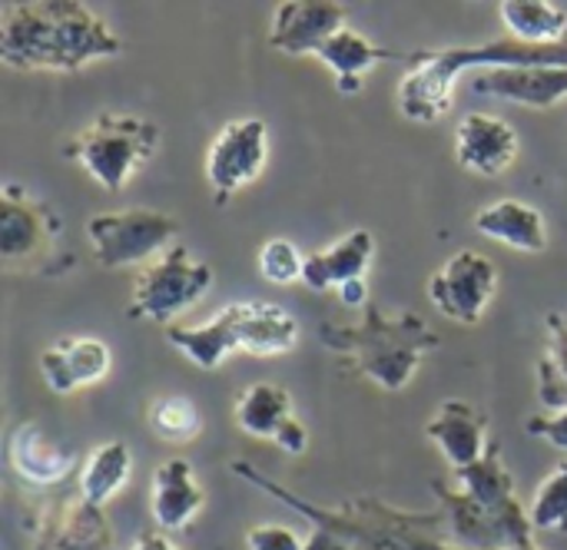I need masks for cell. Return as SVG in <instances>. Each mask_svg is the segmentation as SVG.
I'll list each match as a JSON object with an SVG mask.
<instances>
[{
    "mask_svg": "<svg viewBox=\"0 0 567 550\" xmlns=\"http://www.w3.org/2000/svg\"><path fill=\"white\" fill-rule=\"evenodd\" d=\"M123 40L83 3L33 0L0 10V60L13 70H80L120 56Z\"/></svg>",
    "mask_w": 567,
    "mask_h": 550,
    "instance_id": "6da1fadb",
    "label": "cell"
},
{
    "mask_svg": "<svg viewBox=\"0 0 567 550\" xmlns=\"http://www.w3.org/2000/svg\"><path fill=\"white\" fill-rule=\"evenodd\" d=\"M233 475L246 485L259 488L262 495L282 501L296 515H302L309 525L329 528L346 538L352 550H445L452 544L449 518L445 511H402L375 495L352 498L339 508L312 505L309 498L282 488L279 481L266 478L246 461H233Z\"/></svg>",
    "mask_w": 567,
    "mask_h": 550,
    "instance_id": "7a4b0ae2",
    "label": "cell"
},
{
    "mask_svg": "<svg viewBox=\"0 0 567 550\" xmlns=\"http://www.w3.org/2000/svg\"><path fill=\"white\" fill-rule=\"evenodd\" d=\"M319 342L385 392H402L425 355L442 345L439 332H432L415 312H389L375 302L362 309L359 325L326 322L319 329Z\"/></svg>",
    "mask_w": 567,
    "mask_h": 550,
    "instance_id": "3957f363",
    "label": "cell"
},
{
    "mask_svg": "<svg viewBox=\"0 0 567 550\" xmlns=\"http://www.w3.org/2000/svg\"><path fill=\"white\" fill-rule=\"evenodd\" d=\"M498 66H567V40L558 46H532L515 37L492 40L482 46H445L412 53V66L399 83V110L412 123H435L449 103L458 73Z\"/></svg>",
    "mask_w": 567,
    "mask_h": 550,
    "instance_id": "277c9868",
    "label": "cell"
},
{
    "mask_svg": "<svg viewBox=\"0 0 567 550\" xmlns=\"http://www.w3.org/2000/svg\"><path fill=\"white\" fill-rule=\"evenodd\" d=\"M156 146H159L156 123L143 116L103 113L66 143V156L80 163L93 176V183L116 193L156 153Z\"/></svg>",
    "mask_w": 567,
    "mask_h": 550,
    "instance_id": "5b68a950",
    "label": "cell"
},
{
    "mask_svg": "<svg viewBox=\"0 0 567 550\" xmlns=\"http://www.w3.org/2000/svg\"><path fill=\"white\" fill-rule=\"evenodd\" d=\"M209 286H213V269L193 259L189 249L176 242L136 276L126 315L140 322H159L169 329V322L189 305H196Z\"/></svg>",
    "mask_w": 567,
    "mask_h": 550,
    "instance_id": "8992f818",
    "label": "cell"
},
{
    "mask_svg": "<svg viewBox=\"0 0 567 550\" xmlns=\"http://www.w3.org/2000/svg\"><path fill=\"white\" fill-rule=\"evenodd\" d=\"M179 232V222L156 209H123V212H96L86 222V236L93 256L103 269L140 266L169 246Z\"/></svg>",
    "mask_w": 567,
    "mask_h": 550,
    "instance_id": "52a82bcc",
    "label": "cell"
},
{
    "mask_svg": "<svg viewBox=\"0 0 567 550\" xmlns=\"http://www.w3.org/2000/svg\"><path fill=\"white\" fill-rule=\"evenodd\" d=\"M439 508L449 518L452 548L458 550H515L535 544V525L528 511H488L472 501L462 488H449L442 478L432 481Z\"/></svg>",
    "mask_w": 567,
    "mask_h": 550,
    "instance_id": "ba28073f",
    "label": "cell"
},
{
    "mask_svg": "<svg viewBox=\"0 0 567 550\" xmlns=\"http://www.w3.org/2000/svg\"><path fill=\"white\" fill-rule=\"evenodd\" d=\"M269 156V129L262 120H236L219 129L206 153V179L219 206H226L239 189L259 179Z\"/></svg>",
    "mask_w": 567,
    "mask_h": 550,
    "instance_id": "9c48e42d",
    "label": "cell"
},
{
    "mask_svg": "<svg viewBox=\"0 0 567 550\" xmlns=\"http://www.w3.org/2000/svg\"><path fill=\"white\" fill-rule=\"evenodd\" d=\"M495 289H498L495 262L475 249H462L432 276L429 299L445 319L462 322V325H475L485 315Z\"/></svg>",
    "mask_w": 567,
    "mask_h": 550,
    "instance_id": "30bf717a",
    "label": "cell"
},
{
    "mask_svg": "<svg viewBox=\"0 0 567 550\" xmlns=\"http://www.w3.org/2000/svg\"><path fill=\"white\" fill-rule=\"evenodd\" d=\"M349 20V7L336 0H289L279 3L269 27V46L289 56L316 53Z\"/></svg>",
    "mask_w": 567,
    "mask_h": 550,
    "instance_id": "8fae6325",
    "label": "cell"
},
{
    "mask_svg": "<svg viewBox=\"0 0 567 550\" xmlns=\"http://www.w3.org/2000/svg\"><path fill=\"white\" fill-rule=\"evenodd\" d=\"M56 229H60L56 212H50L17 183L3 186V196H0V259L3 262L37 256L47 242H53Z\"/></svg>",
    "mask_w": 567,
    "mask_h": 550,
    "instance_id": "7c38bea8",
    "label": "cell"
},
{
    "mask_svg": "<svg viewBox=\"0 0 567 550\" xmlns=\"http://www.w3.org/2000/svg\"><path fill=\"white\" fill-rule=\"evenodd\" d=\"M455 159L478 176H498L518 159V133L492 113H465L455 129Z\"/></svg>",
    "mask_w": 567,
    "mask_h": 550,
    "instance_id": "4fadbf2b",
    "label": "cell"
},
{
    "mask_svg": "<svg viewBox=\"0 0 567 550\" xmlns=\"http://www.w3.org/2000/svg\"><path fill=\"white\" fill-rule=\"evenodd\" d=\"M425 438H432L439 445V452L445 455V461L455 471H462V468L482 461L492 445L488 442V415L462 398H449L429 418Z\"/></svg>",
    "mask_w": 567,
    "mask_h": 550,
    "instance_id": "5bb4252c",
    "label": "cell"
},
{
    "mask_svg": "<svg viewBox=\"0 0 567 550\" xmlns=\"http://www.w3.org/2000/svg\"><path fill=\"white\" fill-rule=\"evenodd\" d=\"M472 90L482 96L548 110L567 100V66H498L478 70Z\"/></svg>",
    "mask_w": 567,
    "mask_h": 550,
    "instance_id": "9a60e30c",
    "label": "cell"
},
{
    "mask_svg": "<svg viewBox=\"0 0 567 550\" xmlns=\"http://www.w3.org/2000/svg\"><path fill=\"white\" fill-rule=\"evenodd\" d=\"M110 345L90 335H66L56 339L40 355L43 382L53 395H70L76 388H86L100 382L110 372Z\"/></svg>",
    "mask_w": 567,
    "mask_h": 550,
    "instance_id": "2e32d148",
    "label": "cell"
},
{
    "mask_svg": "<svg viewBox=\"0 0 567 550\" xmlns=\"http://www.w3.org/2000/svg\"><path fill=\"white\" fill-rule=\"evenodd\" d=\"M206 505V491L186 458H169L153 471L150 511L159 531H186Z\"/></svg>",
    "mask_w": 567,
    "mask_h": 550,
    "instance_id": "e0dca14e",
    "label": "cell"
},
{
    "mask_svg": "<svg viewBox=\"0 0 567 550\" xmlns=\"http://www.w3.org/2000/svg\"><path fill=\"white\" fill-rule=\"evenodd\" d=\"M372 252H375V236L369 229H352L332 249L306 256L302 282L312 292H326V289H336L339 292L346 282L365 279V269L372 262Z\"/></svg>",
    "mask_w": 567,
    "mask_h": 550,
    "instance_id": "ac0fdd59",
    "label": "cell"
},
{
    "mask_svg": "<svg viewBox=\"0 0 567 550\" xmlns=\"http://www.w3.org/2000/svg\"><path fill=\"white\" fill-rule=\"evenodd\" d=\"M233 312L239 329V352L279 355L289 352L299 339V322L276 302H233Z\"/></svg>",
    "mask_w": 567,
    "mask_h": 550,
    "instance_id": "d6986e66",
    "label": "cell"
},
{
    "mask_svg": "<svg viewBox=\"0 0 567 550\" xmlns=\"http://www.w3.org/2000/svg\"><path fill=\"white\" fill-rule=\"evenodd\" d=\"M475 229L495 242H505L518 252H545L548 226L545 216L522 199H498L475 216Z\"/></svg>",
    "mask_w": 567,
    "mask_h": 550,
    "instance_id": "ffe728a7",
    "label": "cell"
},
{
    "mask_svg": "<svg viewBox=\"0 0 567 550\" xmlns=\"http://www.w3.org/2000/svg\"><path fill=\"white\" fill-rule=\"evenodd\" d=\"M166 342L186 355L196 369L213 372L226 362V355L239 352V329H236V312L226 305L203 325H169Z\"/></svg>",
    "mask_w": 567,
    "mask_h": 550,
    "instance_id": "44dd1931",
    "label": "cell"
},
{
    "mask_svg": "<svg viewBox=\"0 0 567 550\" xmlns=\"http://www.w3.org/2000/svg\"><path fill=\"white\" fill-rule=\"evenodd\" d=\"M10 465L27 485H63L73 475V458L56 448L37 425H20L10 438Z\"/></svg>",
    "mask_w": 567,
    "mask_h": 550,
    "instance_id": "7402d4cb",
    "label": "cell"
},
{
    "mask_svg": "<svg viewBox=\"0 0 567 550\" xmlns=\"http://www.w3.org/2000/svg\"><path fill=\"white\" fill-rule=\"evenodd\" d=\"M312 56H319L332 73H336V90L355 96L362 90V73L372 70L382 60H395L392 50L375 46L369 37H362L359 30L342 27L339 33H332Z\"/></svg>",
    "mask_w": 567,
    "mask_h": 550,
    "instance_id": "603a6c76",
    "label": "cell"
},
{
    "mask_svg": "<svg viewBox=\"0 0 567 550\" xmlns=\"http://www.w3.org/2000/svg\"><path fill=\"white\" fill-rule=\"evenodd\" d=\"M40 538L50 550H116L106 518L80 495L63 501V515L47 518Z\"/></svg>",
    "mask_w": 567,
    "mask_h": 550,
    "instance_id": "cb8c5ba5",
    "label": "cell"
},
{
    "mask_svg": "<svg viewBox=\"0 0 567 550\" xmlns=\"http://www.w3.org/2000/svg\"><path fill=\"white\" fill-rule=\"evenodd\" d=\"M455 478L462 481V491L472 501H478L482 508H488V511H522L525 508L518 501V495H515V478H512V471L502 461L498 442L488 445L482 461L455 471Z\"/></svg>",
    "mask_w": 567,
    "mask_h": 550,
    "instance_id": "d4e9b609",
    "label": "cell"
},
{
    "mask_svg": "<svg viewBox=\"0 0 567 550\" xmlns=\"http://www.w3.org/2000/svg\"><path fill=\"white\" fill-rule=\"evenodd\" d=\"M508 37L532 46H558L567 40V10L548 0H505L498 7Z\"/></svg>",
    "mask_w": 567,
    "mask_h": 550,
    "instance_id": "484cf974",
    "label": "cell"
},
{
    "mask_svg": "<svg viewBox=\"0 0 567 550\" xmlns=\"http://www.w3.org/2000/svg\"><path fill=\"white\" fill-rule=\"evenodd\" d=\"M289 418H296L292 415V398H289L286 388H279L272 382L249 385L239 395V402H236V425L249 438H269V442H276Z\"/></svg>",
    "mask_w": 567,
    "mask_h": 550,
    "instance_id": "4316f807",
    "label": "cell"
},
{
    "mask_svg": "<svg viewBox=\"0 0 567 550\" xmlns=\"http://www.w3.org/2000/svg\"><path fill=\"white\" fill-rule=\"evenodd\" d=\"M130 471H133V455L123 442H106L93 448V455L80 468V498L93 508H103L110 498L120 495Z\"/></svg>",
    "mask_w": 567,
    "mask_h": 550,
    "instance_id": "83f0119b",
    "label": "cell"
},
{
    "mask_svg": "<svg viewBox=\"0 0 567 550\" xmlns=\"http://www.w3.org/2000/svg\"><path fill=\"white\" fill-rule=\"evenodd\" d=\"M548 345L538 359V402L545 408H567V315L548 312Z\"/></svg>",
    "mask_w": 567,
    "mask_h": 550,
    "instance_id": "f1b7e54d",
    "label": "cell"
},
{
    "mask_svg": "<svg viewBox=\"0 0 567 550\" xmlns=\"http://www.w3.org/2000/svg\"><path fill=\"white\" fill-rule=\"evenodd\" d=\"M150 428L159 442L183 445L199 435L203 415L189 398H163L150 408Z\"/></svg>",
    "mask_w": 567,
    "mask_h": 550,
    "instance_id": "f546056e",
    "label": "cell"
},
{
    "mask_svg": "<svg viewBox=\"0 0 567 550\" xmlns=\"http://www.w3.org/2000/svg\"><path fill=\"white\" fill-rule=\"evenodd\" d=\"M528 518L535 531H558L567 535V461H561L535 491Z\"/></svg>",
    "mask_w": 567,
    "mask_h": 550,
    "instance_id": "4dcf8cb0",
    "label": "cell"
},
{
    "mask_svg": "<svg viewBox=\"0 0 567 550\" xmlns=\"http://www.w3.org/2000/svg\"><path fill=\"white\" fill-rule=\"evenodd\" d=\"M302 269H306V256L289 239H272L259 252V272H262V279H269L276 286L302 282Z\"/></svg>",
    "mask_w": 567,
    "mask_h": 550,
    "instance_id": "1f68e13d",
    "label": "cell"
},
{
    "mask_svg": "<svg viewBox=\"0 0 567 550\" xmlns=\"http://www.w3.org/2000/svg\"><path fill=\"white\" fill-rule=\"evenodd\" d=\"M246 550H306V541L286 525H256L246 531Z\"/></svg>",
    "mask_w": 567,
    "mask_h": 550,
    "instance_id": "d6a6232c",
    "label": "cell"
},
{
    "mask_svg": "<svg viewBox=\"0 0 567 550\" xmlns=\"http://www.w3.org/2000/svg\"><path fill=\"white\" fill-rule=\"evenodd\" d=\"M525 432L535 435V438H545L548 445H555L558 452H567V408L551 415V418H528L525 422Z\"/></svg>",
    "mask_w": 567,
    "mask_h": 550,
    "instance_id": "836d02e7",
    "label": "cell"
},
{
    "mask_svg": "<svg viewBox=\"0 0 567 550\" xmlns=\"http://www.w3.org/2000/svg\"><path fill=\"white\" fill-rule=\"evenodd\" d=\"M276 445H279L286 455H302V452H306V445H309V432H306V425H302L299 418H289V422H286V428L279 432Z\"/></svg>",
    "mask_w": 567,
    "mask_h": 550,
    "instance_id": "e575fe53",
    "label": "cell"
},
{
    "mask_svg": "<svg viewBox=\"0 0 567 550\" xmlns=\"http://www.w3.org/2000/svg\"><path fill=\"white\" fill-rule=\"evenodd\" d=\"M306 550H352V548L346 544V538H342V535H336V531H329V528L312 525V535L306 538Z\"/></svg>",
    "mask_w": 567,
    "mask_h": 550,
    "instance_id": "d590c367",
    "label": "cell"
},
{
    "mask_svg": "<svg viewBox=\"0 0 567 550\" xmlns=\"http://www.w3.org/2000/svg\"><path fill=\"white\" fill-rule=\"evenodd\" d=\"M339 299H342L346 305H352V309H365V305H369V286H365V279L346 282V286L339 289Z\"/></svg>",
    "mask_w": 567,
    "mask_h": 550,
    "instance_id": "8d00e7d4",
    "label": "cell"
},
{
    "mask_svg": "<svg viewBox=\"0 0 567 550\" xmlns=\"http://www.w3.org/2000/svg\"><path fill=\"white\" fill-rule=\"evenodd\" d=\"M133 550H183L179 544H173L166 535H159V531H146V535H140V541H136V548Z\"/></svg>",
    "mask_w": 567,
    "mask_h": 550,
    "instance_id": "74e56055",
    "label": "cell"
},
{
    "mask_svg": "<svg viewBox=\"0 0 567 550\" xmlns=\"http://www.w3.org/2000/svg\"><path fill=\"white\" fill-rule=\"evenodd\" d=\"M445 550H458V548H452V544H449ZM515 550H542V548H538V544H528V548H515Z\"/></svg>",
    "mask_w": 567,
    "mask_h": 550,
    "instance_id": "f35d334b",
    "label": "cell"
}]
</instances>
